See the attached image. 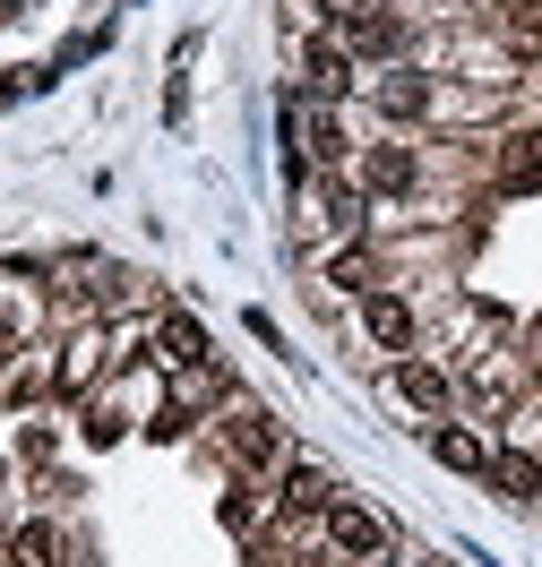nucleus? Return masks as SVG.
Returning <instances> with one entry per match:
<instances>
[{
	"label": "nucleus",
	"instance_id": "obj_1",
	"mask_svg": "<svg viewBox=\"0 0 542 567\" xmlns=\"http://www.w3.org/2000/svg\"><path fill=\"white\" fill-rule=\"evenodd\" d=\"M327 550H336V559H379V550H388V525H379L370 507L327 498Z\"/></svg>",
	"mask_w": 542,
	"mask_h": 567
},
{
	"label": "nucleus",
	"instance_id": "obj_8",
	"mask_svg": "<svg viewBox=\"0 0 542 567\" xmlns=\"http://www.w3.org/2000/svg\"><path fill=\"white\" fill-rule=\"evenodd\" d=\"M0 567H61V533L52 525H18L0 542Z\"/></svg>",
	"mask_w": 542,
	"mask_h": 567
},
{
	"label": "nucleus",
	"instance_id": "obj_11",
	"mask_svg": "<svg viewBox=\"0 0 542 567\" xmlns=\"http://www.w3.org/2000/svg\"><path fill=\"white\" fill-rule=\"evenodd\" d=\"M431 447H439L448 464H466V473H491V456H482V439H473V430H439Z\"/></svg>",
	"mask_w": 542,
	"mask_h": 567
},
{
	"label": "nucleus",
	"instance_id": "obj_10",
	"mask_svg": "<svg viewBox=\"0 0 542 567\" xmlns=\"http://www.w3.org/2000/svg\"><path fill=\"white\" fill-rule=\"evenodd\" d=\"M327 284H336V292H379V258H370V249H345V258H327Z\"/></svg>",
	"mask_w": 542,
	"mask_h": 567
},
{
	"label": "nucleus",
	"instance_id": "obj_3",
	"mask_svg": "<svg viewBox=\"0 0 542 567\" xmlns=\"http://www.w3.org/2000/svg\"><path fill=\"white\" fill-rule=\"evenodd\" d=\"M361 189H379V198L422 189V155H413V146H370V155H361Z\"/></svg>",
	"mask_w": 542,
	"mask_h": 567
},
{
	"label": "nucleus",
	"instance_id": "obj_7",
	"mask_svg": "<svg viewBox=\"0 0 542 567\" xmlns=\"http://www.w3.org/2000/svg\"><path fill=\"white\" fill-rule=\"evenodd\" d=\"M276 507L285 516H327V473L319 464H285L276 473Z\"/></svg>",
	"mask_w": 542,
	"mask_h": 567
},
{
	"label": "nucleus",
	"instance_id": "obj_9",
	"mask_svg": "<svg viewBox=\"0 0 542 567\" xmlns=\"http://www.w3.org/2000/svg\"><path fill=\"white\" fill-rule=\"evenodd\" d=\"M491 482H500L508 498H542V456H517V447H508V456H491Z\"/></svg>",
	"mask_w": 542,
	"mask_h": 567
},
{
	"label": "nucleus",
	"instance_id": "obj_4",
	"mask_svg": "<svg viewBox=\"0 0 542 567\" xmlns=\"http://www.w3.org/2000/svg\"><path fill=\"white\" fill-rule=\"evenodd\" d=\"M388 379H397V395L413 404V413H448V395H457L439 361H413V353H397V370H388Z\"/></svg>",
	"mask_w": 542,
	"mask_h": 567
},
{
	"label": "nucleus",
	"instance_id": "obj_2",
	"mask_svg": "<svg viewBox=\"0 0 542 567\" xmlns=\"http://www.w3.org/2000/svg\"><path fill=\"white\" fill-rule=\"evenodd\" d=\"M301 78H310V104H345V95L361 86V78H354V52H345L336 35H319L310 52H301Z\"/></svg>",
	"mask_w": 542,
	"mask_h": 567
},
{
	"label": "nucleus",
	"instance_id": "obj_6",
	"mask_svg": "<svg viewBox=\"0 0 542 567\" xmlns=\"http://www.w3.org/2000/svg\"><path fill=\"white\" fill-rule=\"evenodd\" d=\"M224 447H233V464H276V430H267V413L233 404V422H224Z\"/></svg>",
	"mask_w": 542,
	"mask_h": 567
},
{
	"label": "nucleus",
	"instance_id": "obj_5",
	"mask_svg": "<svg viewBox=\"0 0 542 567\" xmlns=\"http://www.w3.org/2000/svg\"><path fill=\"white\" fill-rule=\"evenodd\" d=\"M361 327H370L379 353H405V344H413V310H405L397 292H361Z\"/></svg>",
	"mask_w": 542,
	"mask_h": 567
}]
</instances>
